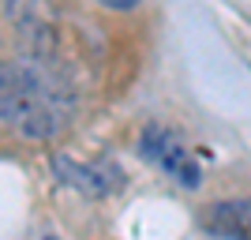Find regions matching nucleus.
<instances>
[{
    "label": "nucleus",
    "mask_w": 251,
    "mask_h": 240,
    "mask_svg": "<svg viewBox=\"0 0 251 240\" xmlns=\"http://www.w3.org/2000/svg\"><path fill=\"white\" fill-rule=\"evenodd\" d=\"M4 124L26 139H49L64 128L68 94L45 68L30 60L4 64V90H0Z\"/></svg>",
    "instance_id": "nucleus-1"
},
{
    "label": "nucleus",
    "mask_w": 251,
    "mask_h": 240,
    "mask_svg": "<svg viewBox=\"0 0 251 240\" xmlns=\"http://www.w3.org/2000/svg\"><path fill=\"white\" fill-rule=\"evenodd\" d=\"M139 150L147 161H154L161 173H169L173 180H180L184 188H199L202 184V169L195 161L188 146L180 143L176 132H169L161 124H147L143 128V135H139Z\"/></svg>",
    "instance_id": "nucleus-2"
},
{
    "label": "nucleus",
    "mask_w": 251,
    "mask_h": 240,
    "mask_svg": "<svg viewBox=\"0 0 251 240\" xmlns=\"http://www.w3.org/2000/svg\"><path fill=\"white\" fill-rule=\"evenodd\" d=\"M202 229L225 240H251V199H229L202 210Z\"/></svg>",
    "instance_id": "nucleus-3"
},
{
    "label": "nucleus",
    "mask_w": 251,
    "mask_h": 240,
    "mask_svg": "<svg viewBox=\"0 0 251 240\" xmlns=\"http://www.w3.org/2000/svg\"><path fill=\"white\" fill-rule=\"evenodd\" d=\"M56 173L86 195H109L116 188V184H105V165H72L68 158H56Z\"/></svg>",
    "instance_id": "nucleus-4"
},
{
    "label": "nucleus",
    "mask_w": 251,
    "mask_h": 240,
    "mask_svg": "<svg viewBox=\"0 0 251 240\" xmlns=\"http://www.w3.org/2000/svg\"><path fill=\"white\" fill-rule=\"evenodd\" d=\"M101 8H109V11H131V8H139L143 0H98Z\"/></svg>",
    "instance_id": "nucleus-5"
},
{
    "label": "nucleus",
    "mask_w": 251,
    "mask_h": 240,
    "mask_svg": "<svg viewBox=\"0 0 251 240\" xmlns=\"http://www.w3.org/2000/svg\"><path fill=\"white\" fill-rule=\"evenodd\" d=\"M49 240H52V237H49Z\"/></svg>",
    "instance_id": "nucleus-6"
}]
</instances>
